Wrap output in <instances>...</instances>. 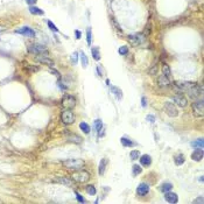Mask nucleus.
Masks as SVG:
<instances>
[{"label":"nucleus","mask_w":204,"mask_h":204,"mask_svg":"<svg viewBox=\"0 0 204 204\" xmlns=\"http://www.w3.org/2000/svg\"><path fill=\"white\" fill-rule=\"evenodd\" d=\"M203 202H204L203 197H198V198H196V199H194V202H192V203H201V204H203Z\"/></svg>","instance_id":"44"},{"label":"nucleus","mask_w":204,"mask_h":204,"mask_svg":"<svg viewBox=\"0 0 204 204\" xmlns=\"http://www.w3.org/2000/svg\"><path fill=\"white\" fill-rule=\"evenodd\" d=\"M157 83H159V85L160 87H169L170 85V81H169V77H166L164 75H161L159 77V79H157Z\"/></svg>","instance_id":"20"},{"label":"nucleus","mask_w":204,"mask_h":204,"mask_svg":"<svg viewBox=\"0 0 204 204\" xmlns=\"http://www.w3.org/2000/svg\"><path fill=\"white\" fill-rule=\"evenodd\" d=\"M192 147H196V148H202L203 149V139H197L196 141H192L191 142Z\"/></svg>","instance_id":"33"},{"label":"nucleus","mask_w":204,"mask_h":204,"mask_svg":"<svg viewBox=\"0 0 204 204\" xmlns=\"http://www.w3.org/2000/svg\"><path fill=\"white\" fill-rule=\"evenodd\" d=\"M94 128H96V131H97V133H98V137L99 138H102V137H104V125H103V121L100 120V119H96L94 120Z\"/></svg>","instance_id":"14"},{"label":"nucleus","mask_w":204,"mask_h":204,"mask_svg":"<svg viewBox=\"0 0 204 204\" xmlns=\"http://www.w3.org/2000/svg\"><path fill=\"white\" fill-rule=\"evenodd\" d=\"M79 128H81L82 131H83L85 134H89L90 133V131H91V128H90V126H89V124H87V122H84V121L79 124Z\"/></svg>","instance_id":"31"},{"label":"nucleus","mask_w":204,"mask_h":204,"mask_svg":"<svg viewBox=\"0 0 204 204\" xmlns=\"http://www.w3.org/2000/svg\"><path fill=\"white\" fill-rule=\"evenodd\" d=\"M120 142H121V145L124 147H134V146H137V142H134L133 140L128 139L126 137H122L120 139Z\"/></svg>","instance_id":"21"},{"label":"nucleus","mask_w":204,"mask_h":204,"mask_svg":"<svg viewBox=\"0 0 204 204\" xmlns=\"http://www.w3.org/2000/svg\"><path fill=\"white\" fill-rule=\"evenodd\" d=\"M91 40H92V33H91V29H87V42L89 46H91Z\"/></svg>","instance_id":"37"},{"label":"nucleus","mask_w":204,"mask_h":204,"mask_svg":"<svg viewBox=\"0 0 204 204\" xmlns=\"http://www.w3.org/2000/svg\"><path fill=\"white\" fill-rule=\"evenodd\" d=\"M27 52L29 54H33L36 56H41V55H47L48 56V49L47 47L42 46L40 43H30L27 46Z\"/></svg>","instance_id":"1"},{"label":"nucleus","mask_w":204,"mask_h":204,"mask_svg":"<svg viewBox=\"0 0 204 204\" xmlns=\"http://www.w3.org/2000/svg\"><path fill=\"white\" fill-rule=\"evenodd\" d=\"M67 139L69 140L70 142H75V144H81L82 142V138L79 135H77V134H74V133H69L68 134V137H67Z\"/></svg>","instance_id":"22"},{"label":"nucleus","mask_w":204,"mask_h":204,"mask_svg":"<svg viewBox=\"0 0 204 204\" xmlns=\"http://www.w3.org/2000/svg\"><path fill=\"white\" fill-rule=\"evenodd\" d=\"M173 100H174L175 104L181 106V107H186L187 104H188V100H187V98L183 96V94H181V93L173 96Z\"/></svg>","instance_id":"12"},{"label":"nucleus","mask_w":204,"mask_h":204,"mask_svg":"<svg viewBox=\"0 0 204 204\" xmlns=\"http://www.w3.org/2000/svg\"><path fill=\"white\" fill-rule=\"evenodd\" d=\"M78 58H79V56H78V52H75L71 54V57H70V60H71V62L74 64H76L77 62H78Z\"/></svg>","instance_id":"39"},{"label":"nucleus","mask_w":204,"mask_h":204,"mask_svg":"<svg viewBox=\"0 0 204 204\" xmlns=\"http://www.w3.org/2000/svg\"><path fill=\"white\" fill-rule=\"evenodd\" d=\"M75 34H76V39H77V40H79V39H81V36H82L81 32H79V30H75Z\"/></svg>","instance_id":"46"},{"label":"nucleus","mask_w":204,"mask_h":204,"mask_svg":"<svg viewBox=\"0 0 204 204\" xmlns=\"http://www.w3.org/2000/svg\"><path fill=\"white\" fill-rule=\"evenodd\" d=\"M174 162L176 166H181V164H183L184 163V155L183 154H177V155H175L174 156Z\"/></svg>","instance_id":"26"},{"label":"nucleus","mask_w":204,"mask_h":204,"mask_svg":"<svg viewBox=\"0 0 204 204\" xmlns=\"http://www.w3.org/2000/svg\"><path fill=\"white\" fill-rule=\"evenodd\" d=\"M111 92L116 96L118 100L122 99V91L121 89H119L118 87H111Z\"/></svg>","instance_id":"24"},{"label":"nucleus","mask_w":204,"mask_h":204,"mask_svg":"<svg viewBox=\"0 0 204 204\" xmlns=\"http://www.w3.org/2000/svg\"><path fill=\"white\" fill-rule=\"evenodd\" d=\"M162 72L166 77H170V75H171V71H170V68H169L168 64H163L162 65Z\"/></svg>","instance_id":"32"},{"label":"nucleus","mask_w":204,"mask_h":204,"mask_svg":"<svg viewBox=\"0 0 204 204\" xmlns=\"http://www.w3.org/2000/svg\"><path fill=\"white\" fill-rule=\"evenodd\" d=\"M188 92H189V96L194 99H197L198 97H201L202 96V93H203V89H202V85H198L197 83H195V85L191 87L189 90H188Z\"/></svg>","instance_id":"7"},{"label":"nucleus","mask_w":204,"mask_h":204,"mask_svg":"<svg viewBox=\"0 0 204 204\" xmlns=\"http://www.w3.org/2000/svg\"><path fill=\"white\" fill-rule=\"evenodd\" d=\"M75 195H76V198H77V201H78V202H79V203H85V202H87V201H85V199H84V198L82 197V195H81V194H78V192L76 191V192H75Z\"/></svg>","instance_id":"40"},{"label":"nucleus","mask_w":204,"mask_h":204,"mask_svg":"<svg viewBox=\"0 0 204 204\" xmlns=\"http://www.w3.org/2000/svg\"><path fill=\"white\" fill-rule=\"evenodd\" d=\"M137 192H138L139 196H146L149 192V186L147 183H145V182L140 183L138 188H137Z\"/></svg>","instance_id":"13"},{"label":"nucleus","mask_w":204,"mask_h":204,"mask_svg":"<svg viewBox=\"0 0 204 204\" xmlns=\"http://www.w3.org/2000/svg\"><path fill=\"white\" fill-rule=\"evenodd\" d=\"M203 156H204V152L202 148H196L191 154V159L194 161H202Z\"/></svg>","instance_id":"17"},{"label":"nucleus","mask_w":204,"mask_h":204,"mask_svg":"<svg viewBox=\"0 0 204 204\" xmlns=\"http://www.w3.org/2000/svg\"><path fill=\"white\" fill-rule=\"evenodd\" d=\"M79 58H81V62H82V65H83V68H87V65H89V60H87V55H85V52H79Z\"/></svg>","instance_id":"29"},{"label":"nucleus","mask_w":204,"mask_h":204,"mask_svg":"<svg viewBox=\"0 0 204 204\" xmlns=\"http://www.w3.org/2000/svg\"><path fill=\"white\" fill-rule=\"evenodd\" d=\"M164 199H166L168 203H177L179 196H177L176 194H174V192L167 191V192H164Z\"/></svg>","instance_id":"16"},{"label":"nucleus","mask_w":204,"mask_h":204,"mask_svg":"<svg viewBox=\"0 0 204 204\" xmlns=\"http://www.w3.org/2000/svg\"><path fill=\"white\" fill-rule=\"evenodd\" d=\"M35 61H37L39 63L47 64V65H49V67H52V65H54V61H52V60H50V58L48 57L47 55H41V56H36V57H35Z\"/></svg>","instance_id":"15"},{"label":"nucleus","mask_w":204,"mask_h":204,"mask_svg":"<svg viewBox=\"0 0 204 204\" xmlns=\"http://www.w3.org/2000/svg\"><path fill=\"white\" fill-rule=\"evenodd\" d=\"M128 41L131 42L132 46H140L144 41H145V37L142 34H134V35H129L128 36Z\"/></svg>","instance_id":"11"},{"label":"nucleus","mask_w":204,"mask_h":204,"mask_svg":"<svg viewBox=\"0 0 204 204\" xmlns=\"http://www.w3.org/2000/svg\"><path fill=\"white\" fill-rule=\"evenodd\" d=\"M4 30H6L5 26H0V32H4Z\"/></svg>","instance_id":"48"},{"label":"nucleus","mask_w":204,"mask_h":204,"mask_svg":"<svg viewBox=\"0 0 204 204\" xmlns=\"http://www.w3.org/2000/svg\"><path fill=\"white\" fill-rule=\"evenodd\" d=\"M164 111H166V113L168 114L169 117H177L179 116V111L176 109V106H175L173 103H164Z\"/></svg>","instance_id":"10"},{"label":"nucleus","mask_w":204,"mask_h":204,"mask_svg":"<svg viewBox=\"0 0 204 204\" xmlns=\"http://www.w3.org/2000/svg\"><path fill=\"white\" fill-rule=\"evenodd\" d=\"M129 157L131 160H138L140 157V152L139 151H132L129 153Z\"/></svg>","instance_id":"35"},{"label":"nucleus","mask_w":204,"mask_h":204,"mask_svg":"<svg viewBox=\"0 0 204 204\" xmlns=\"http://www.w3.org/2000/svg\"><path fill=\"white\" fill-rule=\"evenodd\" d=\"M29 12H30V14H33V15H43L44 14V12L41 10L40 7H36V6L32 5L29 7Z\"/></svg>","instance_id":"23"},{"label":"nucleus","mask_w":204,"mask_h":204,"mask_svg":"<svg viewBox=\"0 0 204 204\" xmlns=\"http://www.w3.org/2000/svg\"><path fill=\"white\" fill-rule=\"evenodd\" d=\"M61 120L65 125H71L75 121V114L71 110H64L61 113Z\"/></svg>","instance_id":"5"},{"label":"nucleus","mask_w":204,"mask_h":204,"mask_svg":"<svg viewBox=\"0 0 204 204\" xmlns=\"http://www.w3.org/2000/svg\"><path fill=\"white\" fill-rule=\"evenodd\" d=\"M141 171H142V168H141L140 164H133V167H132V174H133V176H138L139 174H141Z\"/></svg>","instance_id":"30"},{"label":"nucleus","mask_w":204,"mask_h":204,"mask_svg":"<svg viewBox=\"0 0 204 204\" xmlns=\"http://www.w3.org/2000/svg\"><path fill=\"white\" fill-rule=\"evenodd\" d=\"M62 106L64 110H72L76 106V99L71 94H64L62 98Z\"/></svg>","instance_id":"4"},{"label":"nucleus","mask_w":204,"mask_h":204,"mask_svg":"<svg viewBox=\"0 0 204 204\" xmlns=\"http://www.w3.org/2000/svg\"><path fill=\"white\" fill-rule=\"evenodd\" d=\"M173 189V183H170V182H164L161 184L160 187V190L162 192H167V191H170Z\"/></svg>","instance_id":"25"},{"label":"nucleus","mask_w":204,"mask_h":204,"mask_svg":"<svg viewBox=\"0 0 204 204\" xmlns=\"http://www.w3.org/2000/svg\"><path fill=\"white\" fill-rule=\"evenodd\" d=\"M47 25H48V27L50 28L52 32H54V33H60V29H58L57 27H56V26H55V25L50 21V20H47Z\"/></svg>","instance_id":"34"},{"label":"nucleus","mask_w":204,"mask_h":204,"mask_svg":"<svg viewBox=\"0 0 204 204\" xmlns=\"http://www.w3.org/2000/svg\"><path fill=\"white\" fill-rule=\"evenodd\" d=\"M63 166L68 169H75L78 170L84 167V161L82 159H69L63 162Z\"/></svg>","instance_id":"3"},{"label":"nucleus","mask_w":204,"mask_h":204,"mask_svg":"<svg viewBox=\"0 0 204 204\" xmlns=\"http://www.w3.org/2000/svg\"><path fill=\"white\" fill-rule=\"evenodd\" d=\"M57 182L62 183V184H65V186H68V187L74 186V181L69 180V179H67V177H60V179H57Z\"/></svg>","instance_id":"28"},{"label":"nucleus","mask_w":204,"mask_h":204,"mask_svg":"<svg viewBox=\"0 0 204 204\" xmlns=\"http://www.w3.org/2000/svg\"><path fill=\"white\" fill-rule=\"evenodd\" d=\"M192 111H194V114L197 117H202L204 114V102L201 99V100H195L191 105Z\"/></svg>","instance_id":"6"},{"label":"nucleus","mask_w":204,"mask_h":204,"mask_svg":"<svg viewBox=\"0 0 204 204\" xmlns=\"http://www.w3.org/2000/svg\"><path fill=\"white\" fill-rule=\"evenodd\" d=\"M146 120L148 122H152V124H153V122H155V117L153 116V114H148V116L146 117Z\"/></svg>","instance_id":"41"},{"label":"nucleus","mask_w":204,"mask_h":204,"mask_svg":"<svg viewBox=\"0 0 204 204\" xmlns=\"http://www.w3.org/2000/svg\"><path fill=\"white\" fill-rule=\"evenodd\" d=\"M107 163H109V161H107V159H106V157H104V159H102V160H100V162H99V167H98V174L100 175V176H103V175L105 174V170H106V166H107Z\"/></svg>","instance_id":"19"},{"label":"nucleus","mask_w":204,"mask_h":204,"mask_svg":"<svg viewBox=\"0 0 204 204\" xmlns=\"http://www.w3.org/2000/svg\"><path fill=\"white\" fill-rule=\"evenodd\" d=\"M50 72H52V74H54L55 76H57L58 79H61V74L58 72L57 70H55V69H52V68H50Z\"/></svg>","instance_id":"43"},{"label":"nucleus","mask_w":204,"mask_h":204,"mask_svg":"<svg viewBox=\"0 0 204 204\" xmlns=\"http://www.w3.org/2000/svg\"><path fill=\"white\" fill-rule=\"evenodd\" d=\"M194 85H195L194 82H176L174 84V87L179 91H188Z\"/></svg>","instance_id":"9"},{"label":"nucleus","mask_w":204,"mask_h":204,"mask_svg":"<svg viewBox=\"0 0 204 204\" xmlns=\"http://www.w3.org/2000/svg\"><path fill=\"white\" fill-rule=\"evenodd\" d=\"M118 52L120 54V55H127L128 54V47H126V46H122V47H120L119 49H118Z\"/></svg>","instance_id":"38"},{"label":"nucleus","mask_w":204,"mask_h":204,"mask_svg":"<svg viewBox=\"0 0 204 204\" xmlns=\"http://www.w3.org/2000/svg\"><path fill=\"white\" fill-rule=\"evenodd\" d=\"M15 33L20 35H23V36H26V37H30V39L35 37V32L30 28V27H27V26L15 29Z\"/></svg>","instance_id":"8"},{"label":"nucleus","mask_w":204,"mask_h":204,"mask_svg":"<svg viewBox=\"0 0 204 204\" xmlns=\"http://www.w3.org/2000/svg\"><path fill=\"white\" fill-rule=\"evenodd\" d=\"M71 179L74 182H77V183H85L90 180V174L87 173V170H77L74 174L71 175Z\"/></svg>","instance_id":"2"},{"label":"nucleus","mask_w":204,"mask_h":204,"mask_svg":"<svg viewBox=\"0 0 204 204\" xmlns=\"http://www.w3.org/2000/svg\"><path fill=\"white\" fill-rule=\"evenodd\" d=\"M36 1H37V0H26V2H27V4H28L29 6L34 5Z\"/></svg>","instance_id":"47"},{"label":"nucleus","mask_w":204,"mask_h":204,"mask_svg":"<svg viewBox=\"0 0 204 204\" xmlns=\"http://www.w3.org/2000/svg\"><path fill=\"white\" fill-rule=\"evenodd\" d=\"M87 192L89 194V195H96V192H97V190H96V187L92 186V184L87 186Z\"/></svg>","instance_id":"36"},{"label":"nucleus","mask_w":204,"mask_h":204,"mask_svg":"<svg viewBox=\"0 0 204 204\" xmlns=\"http://www.w3.org/2000/svg\"><path fill=\"white\" fill-rule=\"evenodd\" d=\"M141 105H142V107H146V106H147V100H146L145 97L141 98Z\"/></svg>","instance_id":"45"},{"label":"nucleus","mask_w":204,"mask_h":204,"mask_svg":"<svg viewBox=\"0 0 204 204\" xmlns=\"http://www.w3.org/2000/svg\"><path fill=\"white\" fill-rule=\"evenodd\" d=\"M91 54H92L93 60H96V61H99V60H100V52H99L98 47L91 48Z\"/></svg>","instance_id":"27"},{"label":"nucleus","mask_w":204,"mask_h":204,"mask_svg":"<svg viewBox=\"0 0 204 204\" xmlns=\"http://www.w3.org/2000/svg\"><path fill=\"white\" fill-rule=\"evenodd\" d=\"M97 72H98L99 76L104 75V69L102 68V65H97Z\"/></svg>","instance_id":"42"},{"label":"nucleus","mask_w":204,"mask_h":204,"mask_svg":"<svg viewBox=\"0 0 204 204\" xmlns=\"http://www.w3.org/2000/svg\"><path fill=\"white\" fill-rule=\"evenodd\" d=\"M139 160H140V164L144 166V167H149L152 164V157L151 155H148V154L141 155V156L139 157Z\"/></svg>","instance_id":"18"}]
</instances>
